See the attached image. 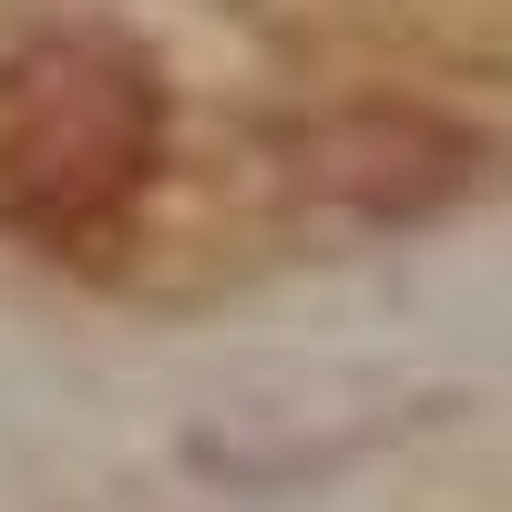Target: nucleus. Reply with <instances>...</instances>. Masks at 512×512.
Wrapping results in <instances>:
<instances>
[{
    "label": "nucleus",
    "mask_w": 512,
    "mask_h": 512,
    "mask_svg": "<svg viewBox=\"0 0 512 512\" xmlns=\"http://www.w3.org/2000/svg\"><path fill=\"white\" fill-rule=\"evenodd\" d=\"M154 175V82L103 41H31L0 62V226L82 236Z\"/></svg>",
    "instance_id": "1"
}]
</instances>
